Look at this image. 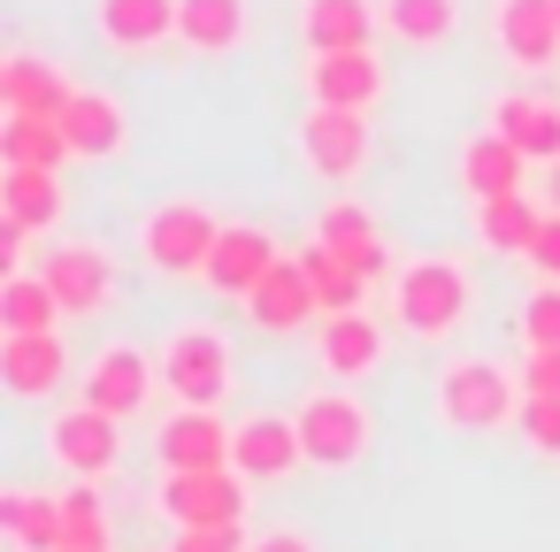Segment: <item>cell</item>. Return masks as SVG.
I'll return each instance as SVG.
<instances>
[{
    "label": "cell",
    "instance_id": "42",
    "mask_svg": "<svg viewBox=\"0 0 560 552\" xmlns=\"http://www.w3.org/2000/svg\"><path fill=\"white\" fill-rule=\"evenodd\" d=\"M545 200H552V215H560V162L545 169Z\"/></svg>",
    "mask_w": 560,
    "mask_h": 552
},
{
    "label": "cell",
    "instance_id": "1",
    "mask_svg": "<svg viewBox=\"0 0 560 552\" xmlns=\"http://www.w3.org/2000/svg\"><path fill=\"white\" fill-rule=\"evenodd\" d=\"M468 269L445 261V254H422L407 269H392V322L415 330V338H453L468 322Z\"/></svg>",
    "mask_w": 560,
    "mask_h": 552
},
{
    "label": "cell",
    "instance_id": "33",
    "mask_svg": "<svg viewBox=\"0 0 560 552\" xmlns=\"http://www.w3.org/2000/svg\"><path fill=\"white\" fill-rule=\"evenodd\" d=\"M116 544V529H108V498H101V483H70L62 491V552H108Z\"/></svg>",
    "mask_w": 560,
    "mask_h": 552
},
{
    "label": "cell",
    "instance_id": "23",
    "mask_svg": "<svg viewBox=\"0 0 560 552\" xmlns=\"http://www.w3.org/2000/svg\"><path fill=\"white\" fill-rule=\"evenodd\" d=\"M522 177H529V154L514 146V139H499V131H476L468 146H460V185H468V200L483 208V200H506V192H522Z\"/></svg>",
    "mask_w": 560,
    "mask_h": 552
},
{
    "label": "cell",
    "instance_id": "40",
    "mask_svg": "<svg viewBox=\"0 0 560 552\" xmlns=\"http://www.w3.org/2000/svg\"><path fill=\"white\" fill-rule=\"evenodd\" d=\"M24 246H32V231L0 215V261H9V269H24Z\"/></svg>",
    "mask_w": 560,
    "mask_h": 552
},
{
    "label": "cell",
    "instance_id": "39",
    "mask_svg": "<svg viewBox=\"0 0 560 552\" xmlns=\"http://www.w3.org/2000/svg\"><path fill=\"white\" fill-rule=\"evenodd\" d=\"M522 261H529L537 277H560V215H552V208H545V231H537V246H529Z\"/></svg>",
    "mask_w": 560,
    "mask_h": 552
},
{
    "label": "cell",
    "instance_id": "3",
    "mask_svg": "<svg viewBox=\"0 0 560 552\" xmlns=\"http://www.w3.org/2000/svg\"><path fill=\"white\" fill-rule=\"evenodd\" d=\"M154 361H162V384H170L177 407H223V391H231V338L215 322H177Z\"/></svg>",
    "mask_w": 560,
    "mask_h": 552
},
{
    "label": "cell",
    "instance_id": "24",
    "mask_svg": "<svg viewBox=\"0 0 560 552\" xmlns=\"http://www.w3.org/2000/svg\"><path fill=\"white\" fill-rule=\"evenodd\" d=\"M70 93L78 85L47 55H9V62H0V108H9V116H62Z\"/></svg>",
    "mask_w": 560,
    "mask_h": 552
},
{
    "label": "cell",
    "instance_id": "29",
    "mask_svg": "<svg viewBox=\"0 0 560 552\" xmlns=\"http://www.w3.org/2000/svg\"><path fill=\"white\" fill-rule=\"evenodd\" d=\"M62 300L39 269H9L0 277V338H24V330H62Z\"/></svg>",
    "mask_w": 560,
    "mask_h": 552
},
{
    "label": "cell",
    "instance_id": "16",
    "mask_svg": "<svg viewBox=\"0 0 560 552\" xmlns=\"http://www.w3.org/2000/svg\"><path fill=\"white\" fill-rule=\"evenodd\" d=\"M154 445H162V468H231L238 422H223L215 407H177Z\"/></svg>",
    "mask_w": 560,
    "mask_h": 552
},
{
    "label": "cell",
    "instance_id": "27",
    "mask_svg": "<svg viewBox=\"0 0 560 552\" xmlns=\"http://www.w3.org/2000/svg\"><path fill=\"white\" fill-rule=\"evenodd\" d=\"M315 238H323L346 269H361L369 284H376V277H384V261H392V254H384L376 215H369V208H353V200H330V208H323V223H315Z\"/></svg>",
    "mask_w": 560,
    "mask_h": 552
},
{
    "label": "cell",
    "instance_id": "7",
    "mask_svg": "<svg viewBox=\"0 0 560 552\" xmlns=\"http://www.w3.org/2000/svg\"><path fill=\"white\" fill-rule=\"evenodd\" d=\"M47 453H55L70 475L101 483V475L124 460V422H116V414H101L93 399H78V407H62V414L47 422Z\"/></svg>",
    "mask_w": 560,
    "mask_h": 552
},
{
    "label": "cell",
    "instance_id": "10",
    "mask_svg": "<svg viewBox=\"0 0 560 552\" xmlns=\"http://www.w3.org/2000/svg\"><path fill=\"white\" fill-rule=\"evenodd\" d=\"M154 384H162V361H147L139 345H101L93 368H85V399L101 414H116V422H139L147 399H154Z\"/></svg>",
    "mask_w": 560,
    "mask_h": 552
},
{
    "label": "cell",
    "instance_id": "41",
    "mask_svg": "<svg viewBox=\"0 0 560 552\" xmlns=\"http://www.w3.org/2000/svg\"><path fill=\"white\" fill-rule=\"evenodd\" d=\"M254 552H315L300 529H269V537H254Z\"/></svg>",
    "mask_w": 560,
    "mask_h": 552
},
{
    "label": "cell",
    "instance_id": "26",
    "mask_svg": "<svg viewBox=\"0 0 560 552\" xmlns=\"http://www.w3.org/2000/svg\"><path fill=\"white\" fill-rule=\"evenodd\" d=\"M62 131H70V154L78 162H108V154H124V139H131V124H124V101H108V93H70V108H62Z\"/></svg>",
    "mask_w": 560,
    "mask_h": 552
},
{
    "label": "cell",
    "instance_id": "25",
    "mask_svg": "<svg viewBox=\"0 0 560 552\" xmlns=\"http://www.w3.org/2000/svg\"><path fill=\"white\" fill-rule=\"evenodd\" d=\"M0 537L9 552H62V491H0Z\"/></svg>",
    "mask_w": 560,
    "mask_h": 552
},
{
    "label": "cell",
    "instance_id": "28",
    "mask_svg": "<svg viewBox=\"0 0 560 552\" xmlns=\"http://www.w3.org/2000/svg\"><path fill=\"white\" fill-rule=\"evenodd\" d=\"M70 208V185L62 169H0V215L24 223V231H55Z\"/></svg>",
    "mask_w": 560,
    "mask_h": 552
},
{
    "label": "cell",
    "instance_id": "9",
    "mask_svg": "<svg viewBox=\"0 0 560 552\" xmlns=\"http://www.w3.org/2000/svg\"><path fill=\"white\" fill-rule=\"evenodd\" d=\"M300 78H307V101H315V108H353V116H376V101H384V62H376V47H338V55H315Z\"/></svg>",
    "mask_w": 560,
    "mask_h": 552
},
{
    "label": "cell",
    "instance_id": "4",
    "mask_svg": "<svg viewBox=\"0 0 560 552\" xmlns=\"http://www.w3.org/2000/svg\"><path fill=\"white\" fill-rule=\"evenodd\" d=\"M292 422H300L307 468H353V460L369 453V437H376L369 407H361V399H353L346 384H338V391H300Z\"/></svg>",
    "mask_w": 560,
    "mask_h": 552
},
{
    "label": "cell",
    "instance_id": "36",
    "mask_svg": "<svg viewBox=\"0 0 560 552\" xmlns=\"http://www.w3.org/2000/svg\"><path fill=\"white\" fill-rule=\"evenodd\" d=\"M522 437H529L537 453H560V399H529V391H522Z\"/></svg>",
    "mask_w": 560,
    "mask_h": 552
},
{
    "label": "cell",
    "instance_id": "32",
    "mask_svg": "<svg viewBox=\"0 0 560 552\" xmlns=\"http://www.w3.org/2000/svg\"><path fill=\"white\" fill-rule=\"evenodd\" d=\"M384 32L407 47H445L460 32V0H384Z\"/></svg>",
    "mask_w": 560,
    "mask_h": 552
},
{
    "label": "cell",
    "instance_id": "38",
    "mask_svg": "<svg viewBox=\"0 0 560 552\" xmlns=\"http://www.w3.org/2000/svg\"><path fill=\"white\" fill-rule=\"evenodd\" d=\"M170 552H254V544H246V521H223V529H177Z\"/></svg>",
    "mask_w": 560,
    "mask_h": 552
},
{
    "label": "cell",
    "instance_id": "8",
    "mask_svg": "<svg viewBox=\"0 0 560 552\" xmlns=\"http://www.w3.org/2000/svg\"><path fill=\"white\" fill-rule=\"evenodd\" d=\"M300 154H307V169H315L323 185L361 177V162H369V116H353V108H315V101H307V116H300Z\"/></svg>",
    "mask_w": 560,
    "mask_h": 552
},
{
    "label": "cell",
    "instance_id": "18",
    "mask_svg": "<svg viewBox=\"0 0 560 552\" xmlns=\"http://www.w3.org/2000/svg\"><path fill=\"white\" fill-rule=\"evenodd\" d=\"M0 376H9L16 399H47V391H62V376H70V345H62V330L0 338Z\"/></svg>",
    "mask_w": 560,
    "mask_h": 552
},
{
    "label": "cell",
    "instance_id": "35",
    "mask_svg": "<svg viewBox=\"0 0 560 552\" xmlns=\"http://www.w3.org/2000/svg\"><path fill=\"white\" fill-rule=\"evenodd\" d=\"M522 338L529 345H560V277H537V292L522 307Z\"/></svg>",
    "mask_w": 560,
    "mask_h": 552
},
{
    "label": "cell",
    "instance_id": "20",
    "mask_svg": "<svg viewBox=\"0 0 560 552\" xmlns=\"http://www.w3.org/2000/svg\"><path fill=\"white\" fill-rule=\"evenodd\" d=\"M491 131L499 139H514L529 162H560V101H545V93H499L491 101Z\"/></svg>",
    "mask_w": 560,
    "mask_h": 552
},
{
    "label": "cell",
    "instance_id": "37",
    "mask_svg": "<svg viewBox=\"0 0 560 552\" xmlns=\"http://www.w3.org/2000/svg\"><path fill=\"white\" fill-rule=\"evenodd\" d=\"M522 391H529V399H560V345H529V361H522Z\"/></svg>",
    "mask_w": 560,
    "mask_h": 552
},
{
    "label": "cell",
    "instance_id": "5",
    "mask_svg": "<svg viewBox=\"0 0 560 552\" xmlns=\"http://www.w3.org/2000/svg\"><path fill=\"white\" fill-rule=\"evenodd\" d=\"M215 238H223V223H215L200 200H162V208L139 223V254H147V269H162V277H208Z\"/></svg>",
    "mask_w": 560,
    "mask_h": 552
},
{
    "label": "cell",
    "instance_id": "34",
    "mask_svg": "<svg viewBox=\"0 0 560 552\" xmlns=\"http://www.w3.org/2000/svg\"><path fill=\"white\" fill-rule=\"evenodd\" d=\"M300 269H307V284H315L323 315H346V307H361V292H369V277H361V269H346L323 238H307V246H300Z\"/></svg>",
    "mask_w": 560,
    "mask_h": 552
},
{
    "label": "cell",
    "instance_id": "21",
    "mask_svg": "<svg viewBox=\"0 0 560 552\" xmlns=\"http://www.w3.org/2000/svg\"><path fill=\"white\" fill-rule=\"evenodd\" d=\"M376 16H384V0H307V9H300V39H307V55L376 47Z\"/></svg>",
    "mask_w": 560,
    "mask_h": 552
},
{
    "label": "cell",
    "instance_id": "19",
    "mask_svg": "<svg viewBox=\"0 0 560 552\" xmlns=\"http://www.w3.org/2000/svg\"><path fill=\"white\" fill-rule=\"evenodd\" d=\"M93 24L116 55H154L177 39V0H93Z\"/></svg>",
    "mask_w": 560,
    "mask_h": 552
},
{
    "label": "cell",
    "instance_id": "31",
    "mask_svg": "<svg viewBox=\"0 0 560 552\" xmlns=\"http://www.w3.org/2000/svg\"><path fill=\"white\" fill-rule=\"evenodd\" d=\"M537 231H545V208H537L529 192H506V200H483V208H476V238H483L491 254H529Z\"/></svg>",
    "mask_w": 560,
    "mask_h": 552
},
{
    "label": "cell",
    "instance_id": "6",
    "mask_svg": "<svg viewBox=\"0 0 560 552\" xmlns=\"http://www.w3.org/2000/svg\"><path fill=\"white\" fill-rule=\"evenodd\" d=\"M246 475L238 468H162V491L154 506L177 521V529H223V521H246Z\"/></svg>",
    "mask_w": 560,
    "mask_h": 552
},
{
    "label": "cell",
    "instance_id": "30",
    "mask_svg": "<svg viewBox=\"0 0 560 552\" xmlns=\"http://www.w3.org/2000/svg\"><path fill=\"white\" fill-rule=\"evenodd\" d=\"M62 162H78L62 116H9L0 124V169H62Z\"/></svg>",
    "mask_w": 560,
    "mask_h": 552
},
{
    "label": "cell",
    "instance_id": "13",
    "mask_svg": "<svg viewBox=\"0 0 560 552\" xmlns=\"http://www.w3.org/2000/svg\"><path fill=\"white\" fill-rule=\"evenodd\" d=\"M499 55L514 70H552L560 62V0H499Z\"/></svg>",
    "mask_w": 560,
    "mask_h": 552
},
{
    "label": "cell",
    "instance_id": "14",
    "mask_svg": "<svg viewBox=\"0 0 560 552\" xmlns=\"http://www.w3.org/2000/svg\"><path fill=\"white\" fill-rule=\"evenodd\" d=\"M284 254H277V238L261 231V223H223V238H215V254H208V284L223 292V300H254V284L277 269Z\"/></svg>",
    "mask_w": 560,
    "mask_h": 552
},
{
    "label": "cell",
    "instance_id": "2",
    "mask_svg": "<svg viewBox=\"0 0 560 552\" xmlns=\"http://www.w3.org/2000/svg\"><path fill=\"white\" fill-rule=\"evenodd\" d=\"M438 422L460 430V437H483V430H506L522 422V399H514V376L491 361V353H468L438 376Z\"/></svg>",
    "mask_w": 560,
    "mask_h": 552
},
{
    "label": "cell",
    "instance_id": "12",
    "mask_svg": "<svg viewBox=\"0 0 560 552\" xmlns=\"http://www.w3.org/2000/svg\"><path fill=\"white\" fill-rule=\"evenodd\" d=\"M246 315H254V330H269V338H292V330L323 322V300H315V284H307V269H300V254H284V261L254 284Z\"/></svg>",
    "mask_w": 560,
    "mask_h": 552
},
{
    "label": "cell",
    "instance_id": "15",
    "mask_svg": "<svg viewBox=\"0 0 560 552\" xmlns=\"http://www.w3.org/2000/svg\"><path fill=\"white\" fill-rule=\"evenodd\" d=\"M315 353H323V368H330L338 384H369V376L384 368V322H376V315H361V307L323 315Z\"/></svg>",
    "mask_w": 560,
    "mask_h": 552
},
{
    "label": "cell",
    "instance_id": "11",
    "mask_svg": "<svg viewBox=\"0 0 560 552\" xmlns=\"http://www.w3.org/2000/svg\"><path fill=\"white\" fill-rule=\"evenodd\" d=\"M39 277L55 284L62 315H108V300H116V261L101 246H47Z\"/></svg>",
    "mask_w": 560,
    "mask_h": 552
},
{
    "label": "cell",
    "instance_id": "43",
    "mask_svg": "<svg viewBox=\"0 0 560 552\" xmlns=\"http://www.w3.org/2000/svg\"><path fill=\"white\" fill-rule=\"evenodd\" d=\"M108 552H116V544H108Z\"/></svg>",
    "mask_w": 560,
    "mask_h": 552
},
{
    "label": "cell",
    "instance_id": "17",
    "mask_svg": "<svg viewBox=\"0 0 560 552\" xmlns=\"http://www.w3.org/2000/svg\"><path fill=\"white\" fill-rule=\"evenodd\" d=\"M300 460H307V445H300V422H292V414H246V422H238L231 468H238L246 483H277V475H292Z\"/></svg>",
    "mask_w": 560,
    "mask_h": 552
},
{
    "label": "cell",
    "instance_id": "22",
    "mask_svg": "<svg viewBox=\"0 0 560 552\" xmlns=\"http://www.w3.org/2000/svg\"><path fill=\"white\" fill-rule=\"evenodd\" d=\"M246 32H254V16H246V0H177V47L185 55H238L246 47Z\"/></svg>",
    "mask_w": 560,
    "mask_h": 552
}]
</instances>
